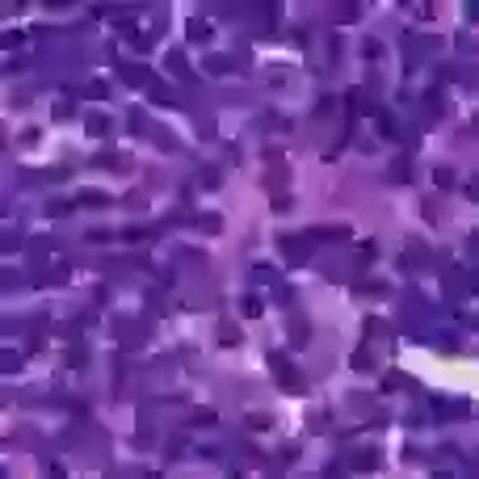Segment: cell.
Here are the masks:
<instances>
[{"label":"cell","instance_id":"1","mask_svg":"<svg viewBox=\"0 0 479 479\" xmlns=\"http://www.w3.org/2000/svg\"><path fill=\"white\" fill-rule=\"evenodd\" d=\"M80 202H97V206H109V198H105V194H97V189H84Z\"/></svg>","mask_w":479,"mask_h":479},{"label":"cell","instance_id":"2","mask_svg":"<svg viewBox=\"0 0 479 479\" xmlns=\"http://www.w3.org/2000/svg\"><path fill=\"white\" fill-rule=\"evenodd\" d=\"M357 467H378V454H374V450H366V454H357Z\"/></svg>","mask_w":479,"mask_h":479},{"label":"cell","instance_id":"3","mask_svg":"<svg viewBox=\"0 0 479 479\" xmlns=\"http://www.w3.org/2000/svg\"><path fill=\"white\" fill-rule=\"evenodd\" d=\"M437 185H441V189L454 185V173H450V168H437Z\"/></svg>","mask_w":479,"mask_h":479},{"label":"cell","instance_id":"4","mask_svg":"<svg viewBox=\"0 0 479 479\" xmlns=\"http://www.w3.org/2000/svg\"><path fill=\"white\" fill-rule=\"evenodd\" d=\"M244 315H248V320H252V315H261V303L257 299H244Z\"/></svg>","mask_w":479,"mask_h":479}]
</instances>
